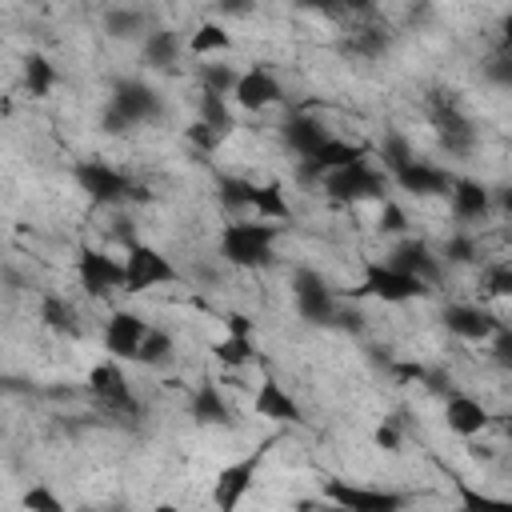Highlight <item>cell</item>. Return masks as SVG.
<instances>
[{
    "label": "cell",
    "mask_w": 512,
    "mask_h": 512,
    "mask_svg": "<svg viewBox=\"0 0 512 512\" xmlns=\"http://www.w3.org/2000/svg\"><path fill=\"white\" fill-rule=\"evenodd\" d=\"M140 48H144V64H148V68L168 72V68H176V60H180V52H184V40H180L172 28H148L144 40H140Z\"/></svg>",
    "instance_id": "e0dca14e"
},
{
    "label": "cell",
    "mask_w": 512,
    "mask_h": 512,
    "mask_svg": "<svg viewBox=\"0 0 512 512\" xmlns=\"http://www.w3.org/2000/svg\"><path fill=\"white\" fill-rule=\"evenodd\" d=\"M228 100H232L240 112L264 116V112H272V108L284 104V84H280V76H276L268 64H252V68H240V76H236Z\"/></svg>",
    "instance_id": "52a82bcc"
},
{
    "label": "cell",
    "mask_w": 512,
    "mask_h": 512,
    "mask_svg": "<svg viewBox=\"0 0 512 512\" xmlns=\"http://www.w3.org/2000/svg\"><path fill=\"white\" fill-rule=\"evenodd\" d=\"M496 424H504V416H496L480 396H468V392H448L444 400V428L460 440H472V436H484L492 432Z\"/></svg>",
    "instance_id": "ba28073f"
},
{
    "label": "cell",
    "mask_w": 512,
    "mask_h": 512,
    "mask_svg": "<svg viewBox=\"0 0 512 512\" xmlns=\"http://www.w3.org/2000/svg\"><path fill=\"white\" fill-rule=\"evenodd\" d=\"M20 504H24V508H44V512H60V508H64V500H60V496H52L44 484L28 488V492L20 496Z\"/></svg>",
    "instance_id": "7402d4cb"
},
{
    "label": "cell",
    "mask_w": 512,
    "mask_h": 512,
    "mask_svg": "<svg viewBox=\"0 0 512 512\" xmlns=\"http://www.w3.org/2000/svg\"><path fill=\"white\" fill-rule=\"evenodd\" d=\"M252 416L256 420H268V424H304V408H300V400L276 380V376H260L256 384H252Z\"/></svg>",
    "instance_id": "30bf717a"
},
{
    "label": "cell",
    "mask_w": 512,
    "mask_h": 512,
    "mask_svg": "<svg viewBox=\"0 0 512 512\" xmlns=\"http://www.w3.org/2000/svg\"><path fill=\"white\" fill-rule=\"evenodd\" d=\"M212 360L220 372H248L260 360V348L252 340V332H228L220 340H212Z\"/></svg>",
    "instance_id": "5bb4252c"
},
{
    "label": "cell",
    "mask_w": 512,
    "mask_h": 512,
    "mask_svg": "<svg viewBox=\"0 0 512 512\" xmlns=\"http://www.w3.org/2000/svg\"><path fill=\"white\" fill-rule=\"evenodd\" d=\"M272 444H276V436H268L264 444H256L252 452H244L240 460H232V464H224L216 472V480H212V504L216 508H240L248 500V492H252V484H256Z\"/></svg>",
    "instance_id": "5b68a950"
},
{
    "label": "cell",
    "mask_w": 512,
    "mask_h": 512,
    "mask_svg": "<svg viewBox=\"0 0 512 512\" xmlns=\"http://www.w3.org/2000/svg\"><path fill=\"white\" fill-rule=\"evenodd\" d=\"M148 28H152V24H148V12L136 8V4H116V8H108V16H104V32L116 36V40H144Z\"/></svg>",
    "instance_id": "d6986e66"
},
{
    "label": "cell",
    "mask_w": 512,
    "mask_h": 512,
    "mask_svg": "<svg viewBox=\"0 0 512 512\" xmlns=\"http://www.w3.org/2000/svg\"><path fill=\"white\" fill-rule=\"evenodd\" d=\"M320 500L336 504V508H356V512H384V508H400L408 496L384 492V488H360V484H348V480H328Z\"/></svg>",
    "instance_id": "7c38bea8"
},
{
    "label": "cell",
    "mask_w": 512,
    "mask_h": 512,
    "mask_svg": "<svg viewBox=\"0 0 512 512\" xmlns=\"http://www.w3.org/2000/svg\"><path fill=\"white\" fill-rule=\"evenodd\" d=\"M76 284L92 300H116V296H124V252L112 256L104 248H84L76 256Z\"/></svg>",
    "instance_id": "8992f818"
},
{
    "label": "cell",
    "mask_w": 512,
    "mask_h": 512,
    "mask_svg": "<svg viewBox=\"0 0 512 512\" xmlns=\"http://www.w3.org/2000/svg\"><path fill=\"white\" fill-rule=\"evenodd\" d=\"M428 292H432V284H424L420 276H412L408 268H400L392 260H368L360 272V284L352 288V296H368V300H380L388 308L424 300Z\"/></svg>",
    "instance_id": "7a4b0ae2"
},
{
    "label": "cell",
    "mask_w": 512,
    "mask_h": 512,
    "mask_svg": "<svg viewBox=\"0 0 512 512\" xmlns=\"http://www.w3.org/2000/svg\"><path fill=\"white\" fill-rule=\"evenodd\" d=\"M236 76H240V68H236V64H224V60H204V64H200V72H196V88L216 92V96H232Z\"/></svg>",
    "instance_id": "ffe728a7"
},
{
    "label": "cell",
    "mask_w": 512,
    "mask_h": 512,
    "mask_svg": "<svg viewBox=\"0 0 512 512\" xmlns=\"http://www.w3.org/2000/svg\"><path fill=\"white\" fill-rule=\"evenodd\" d=\"M40 324H44L52 336H64V340H76V336L84 332L80 308H76L68 296H60V292H48V296L40 300Z\"/></svg>",
    "instance_id": "2e32d148"
},
{
    "label": "cell",
    "mask_w": 512,
    "mask_h": 512,
    "mask_svg": "<svg viewBox=\"0 0 512 512\" xmlns=\"http://www.w3.org/2000/svg\"><path fill=\"white\" fill-rule=\"evenodd\" d=\"M176 336L168 332V328H156V324H148V332H144V340H140V348H136V368H144V372H168L172 364H176Z\"/></svg>",
    "instance_id": "9a60e30c"
},
{
    "label": "cell",
    "mask_w": 512,
    "mask_h": 512,
    "mask_svg": "<svg viewBox=\"0 0 512 512\" xmlns=\"http://www.w3.org/2000/svg\"><path fill=\"white\" fill-rule=\"evenodd\" d=\"M216 4V12L224 16V20H232V16H252V0H212Z\"/></svg>",
    "instance_id": "cb8c5ba5"
},
{
    "label": "cell",
    "mask_w": 512,
    "mask_h": 512,
    "mask_svg": "<svg viewBox=\"0 0 512 512\" xmlns=\"http://www.w3.org/2000/svg\"><path fill=\"white\" fill-rule=\"evenodd\" d=\"M388 180H392V188H400L404 196L432 200V196H444V192H448L452 172H448V168H440V164H428V160L412 156V160H404L400 168H392V172H388Z\"/></svg>",
    "instance_id": "8fae6325"
},
{
    "label": "cell",
    "mask_w": 512,
    "mask_h": 512,
    "mask_svg": "<svg viewBox=\"0 0 512 512\" xmlns=\"http://www.w3.org/2000/svg\"><path fill=\"white\" fill-rule=\"evenodd\" d=\"M88 396L104 416H140L136 388L128 384V368L112 356L88 368Z\"/></svg>",
    "instance_id": "277c9868"
},
{
    "label": "cell",
    "mask_w": 512,
    "mask_h": 512,
    "mask_svg": "<svg viewBox=\"0 0 512 512\" xmlns=\"http://www.w3.org/2000/svg\"><path fill=\"white\" fill-rule=\"evenodd\" d=\"M148 332V320L136 312V308H112L104 328H100V344H104V356L120 360V364H132L136 360V348Z\"/></svg>",
    "instance_id": "9c48e42d"
},
{
    "label": "cell",
    "mask_w": 512,
    "mask_h": 512,
    "mask_svg": "<svg viewBox=\"0 0 512 512\" xmlns=\"http://www.w3.org/2000/svg\"><path fill=\"white\" fill-rule=\"evenodd\" d=\"M276 240H280V224L256 220V216H232L220 228L216 252H220V264L224 268L264 272L268 264H276Z\"/></svg>",
    "instance_id": "6da1fadb"
},
{
    "label": "cell",
    "mask_w": 512,
    "mask_h": 512,
    "mask_svg": "<svg viewBox=\"0 0 512 512\" xmlns=\"http://www.w3.org/2000/svg\"><path fill=\"white\" fill-rule=\"evenodd\" d=\"M184 52L196 56V60H224V56L236 52V36H232L228 20H216L212 16V20H200L192 28V36L184 40Z\"/></svg>",
    "instance_id": "4fadbf2b"
},
{
    "label": "cell",
    "mask_w": 512,
    "mask_h": 512,
    "mask_svg": "<svg viewBox=\"0 0 512 512\" xmlns=\"http://www.w3.org/2000/svg\"><path fill=\"white\" fill-rule=\"evenodd\" d=\"M24 88H28L36 100H44V96L56 88V68H52L44 56H28V60H24Z\"/></svg>",
    "instance_id": "44dd1931"
},
{
    "label": "cell",
    "mask_w": 512,
    "mask_h": 512,
    "mask_svg": "<svg viewBox=\"0 0 512 512\" xmlns=\"http://www.w3.org/2000/svg\"><path fill=\"white\" fill-rule=\"evenodd\" d=\"M188 412H192L196 424H228L232 404H228V396H224L220 384H200L192 392V400H188Z\"/></svg>",
    "instance_id": "ac0fdd59"
},
{
    "label": "cell",
    "mask_w": 512,
    "mask_h": 512,
    "mask_svg": "<svg viewBox=\"0 0 512 512\" xmlns=\"http://www.w3.org/2000/svg\"><path fill=\"white\" fill-rule=\"evenodd\" d=\"M372 440H376L380 452H400V444H404V436H400V428H396L392 420H384V424L372 432Z\"/></svg>",
    "instance_id": "603a6c76"
},
{
    "label": "cell",
    "mask_w": 512,
    "mask_h": 512,
    "mask_svg": "<svg viewBox=\"0 0 512 512\" xmlns=\"http://www.w3.org/2000/svg\"><path fill=\"white\" fill-rule=\"evenodd\" d=\"M184 284V272L148 240H132L124 248V296H144L156 288Z\"/></svg>",
    "instance_id": "3957f363"
}]
</instances>
